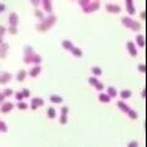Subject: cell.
<instances>
[{
	"instance_id": "obj_1",
	"label": "cell",
	"mask_w": 147,
	"mask_h": 147,
	"mask_svg": "<svg viewBox=\"0 0 147 147\" xmlns=\"http://www.w3.org/2000/svg\"><path fill=\"white\" fill-rule=\"evenodd\" d=\"M24 61L26 64H34V65H39L42 63V58H40L39 54H37L34 52V49L30 47V45H26L24 48Z\"/></svg>"
},
{
	"instance_id": "obj_2",
	"label": "cell",
	"mask_w": 147,
	"mask_h": 147,
	"mask_svg": "<svg viewBox=\"0 0 147 147\" xmlns=\"http://www.w3.org/2000/svg\"><path fill=\"white\" fill-rule=\"evenodd\" d=\"M55 22H57V16L53 15V13H50V15L44 17L43 20H40L38 24L36 25V30L39 31V32H45V31L52 28V27L55 25Z\"/></svg>"
},
{
	"instance_id": "obj_3",
	"label": "cell",
	"mask_w": 147,
	"mask_h": 147,
	"mask_svg": "<svg viewBox=\"0 0 147 147\" xmlns=\"http://www.w3.org/2000/svg\"><path fill=\"white\" fill-rule=\"evenodd\" d=\"M117 105H118V108L120 109L123 113H125L129 118H131V119H132V120H136L137 117H139L135 110L132 109V108L129 107V105H127L125 102H124L123 99H121V100H119V102H117Z\"/></svg>"
},
{
	"instance_id": "obj_4",
	"label": "cell",
	"mask_w": 147,
	"mask_h": 147,
	"mask_svg": "<svg viewBox=\"0 0 147 147\" xmlns=\"http://www.w3.org/2000/svg\"><path fill=\"white\" fill-rule=\"evenodd\" d=\"M121 24L126 27V28L129 30H131V31H134V32H137V31H140L141 30V25L139 24L137 21L135 20H132L131 17H129V16H124L121 17Z\"/></svg>"
},
{
	"instance_id": "obj_5",
	"label": "cell",
	"mask_w": 147,
	"mask_h": 147,
	"mask_svg": "<svg viewBox=\"0 0 147 147\" xmlns=\"http://www.w3.org/2000/svg\"><path fill=\"white\" fill-rule=\"evenodd\" d=\"M99 6H100L99 1H98V0H94V1H91L87 6L82 7V11H84L85 13H92V12L97 11L98 9H99Z\"/></svg>"
},
{
	"instance_id": "obj_6",
	"label": "cell",
	"mask_w": 147,
	"mask_h": 147,
	"mask_svg": "<svg viewBox=\"0 0 147 147\" xmlns=\"http://www.w3.org/2000/svg\"><path fill=\"white\" fill-rule=\"evenodd\" d=\"M88 84H90L91 86H93L97 91H103V88H104V85H103L102 82H100L96 76H91V77H90V79H88Z\"/></svg>"
},
{
	"instance_id": "obj_7",
	"label": "cell",
	"mask_w": 147,
	"mask_h": 147,
	"mask_svg": "<svg viewBox=\"0 0 147 147\" xmlns=\"http://www.w3.org/2000/svg\"><path fill=\"white\" fill-rule=\"evenodd\" d=\"M43 104H44V99L40 98V97H34V98L31 99V108L33 110H36L37 108H39V107H42Z\"/></svg>"
},
{
	"instance_id": "obj_8",
	"label": "cell",
	"mask_w": 147,
	"mask_h": 147,
	"mask_svg": "<svg viewBox=\"0 0 147 147\" xmlns=\"http://www.w3.org/2000/svg\"><path fill=\"white\" fill-rule=\"evenodd\" d=\"M60 124L61 125H65V124L67 123V113H69V108L66 107V105H64V107L61 108L60 110Z\"/></svg>"
},
{
	"instance_id": "obj_9",
	"label": "cell",
	"mask_w": 147,
	"mask_h": 147,
	"mask_svg": "<svg viewBox=\"0 0 147 147\" xmlns=\"http://www.w3.org/2000/svg\"><path fill=\"white\" fill-rule=\"evenodd\" d=\"M105 10L110 13H119L121 11V9L119 5H117V4H107V5H105Z\"/></svg>"
},
{
	"instance_id": "obj_10",
	"label": "cell",
	"mask_w": 147,
	"mask_h": 147,
	"mask_svg": "<svg viewBox=\"0 0 147 147\" xmlns=\"http://www.w3.org/2000/svg\"><path fill=\"white\" fill-rule=\"evenodd\" d=\"M12 109H13V104L11 102H4L1 104V107H0V112L4 114H7V113H10Z\"/></svg>"
},
{
	"instance_id": "obj_11",
	"label": "cell",
	"mask_w": 147,
	"mask_h": 147,
	"mask_svg": "<svg viewBox=\"0 0 147 147\" xmlns=\"http://www.w3.org/2000/svg\"><path fill=\"white\" fill-rule=\"evenodd\" d=\"M40 5L43 6V11L48 12V13H52L53 11V5H52V0H42Z\"/></svg>"
},
{
	"instance_id": "obj_12",
	"label": "cell",
	"mask_w": 147,
	"mask_h": 147,
	"mask_svg": "<svg viewBox=\"0 0 147 147\" xmlns=\"http://www.w3.org/2000/svg\"><path fill=\"white\" fill-rule=\"evenodd\" d=\"M9 25L13 26V27H17L18 25V15L16 12H11L9 15Z\"/></svg>"
},
{
	"instance_id": "obj_13",
	"label": "cell",
	"mask_w": 147,
	"mask_h": 147,
	"mask_svg": "<svg viewBox=\"0 0 147 147\" xmlns=\"http://www.w3.org/2000/svg\"><path fill=\"white\" fill-rule=\"evenodd\" d=\"M125 5H126V11L129 15H134L135 13V5H134V0H125Z\"/></svg>"
},
{
	"instance_id": "obj_14",
	"label": "cell",
	"mask_w": 147,
	"mask_h": 147,
	"mask_svg": "<svg viewBox=\"0 0 147 147\" xmlns=\"http://www.w3.org/2000/svg\"><path fill=\"white\" fill-rule=\"evenodd\" d=\"M126 48H127V52L129 54L131 55V57H136L137 55V49L135 47V44L131 42V40H129V42L126 43Z\"/></svg>"
},
{
	"instance_id": "obj_15",
	"label": "cell",
	"mask_w": 147,
	"mask_h": 147,
	"mask_svg": "<svg viewBox=\"0 0 147 147\" xmlns=\"http://www.w3.org/2000/svg\"><path fill=\"white\" fill-rule=\"evenodd\" d=\"M12 79V75L10 72H3L0 75V85H5Z\"/></svg>"
},
{
	"instance_id": "obj_16",
	"label": "cell",
	"mask_w": 147,
	"mask_h": 147,
	"mask_svg": "<svg viewBox=\"0 0 147 147\" xmlns=\"http://www.w3.org/2000/svg\"><path fill=\"white\" fill-rule=\"evenodd\" d=\"M40 71H42V67H40V65H34L33 67L30 70V72H28V75L31 76V77H37L40 74Z\"/></svg>"
},
{
	"instance_id": "obj_17",
	"label": "cell",
	"mask_w": 147,
	"mask_h": 147,
	"mask_svg": "<svg viewBox=\"0 0 147 147\" xmlns=\"http://www.w3.org/2000/svg\"><path fill=\"white\" fill-rule=\"evenodd\" d=\"M7 50H9V44L7 43H1L0 44V58H6L7 55Z\"/></svg>"
},
{
	"instance_id": "obj_18",
	"label": "cell",
	"mask_w": 147,
	"mask_h": 147,
	"mask_svg": "<svg viewBox=\"0 0 147 147\" xmlns=\"http://www.w3.org/2000/svg\"><path fill=\"white\" fill-rule=\"evenodd\" d=\"M136 44L139 45L140 48H144L146 45V40H145V37L142 34H137L136 36Z\"/></svg>"
},
{
	"instance_id": "obj_19",
	"label": "cell",
	"mask_w": 147,
	"mask_h": 147,
	"mask_svg": "<svg viewBox=\"0 0 147 147\" xmlns=\"http://www.w3.org/2000/svg\"><path fill=\"white\" fill-rule=\"evenodd\" d=\"M70 52H71V54L74 55V57H76V58H81L82 57V50L80 49V48H77V47H75V45H74V47L70 49Z\"/></svg>"
},
{
	"instance_id": "obj_20",
	"label": "cell",
	"mask_w": 147,
	"mask_h": 147,
	"mask_svg": "<svg viewBox=\"0 0 147 147\" xmlns=\"http://www.w3.org/2000/svg\"><path fill=\"white\" fill-rule=\"evenodd\" d=\"M61 47L65 49V50H69L70 52V49L74 47V44H72V42L71 40H69V39H64L63 42H61Z\"/></svg>"
},
{
	"instance_id": "obj_21",
	"label": "cell",
	"mask_w": 147,
	"mask_h": 147,
	"mask_svg": "<svg viewBox=\"0 0 147 147\" xmlns=\"http://www.w3.org/2000/svg\"><path fill=\"white\" fill-rule=\"evenodd\" d=\"M98 99H99V102H102V103H109L112 98L108 96V93H99Z\"/></svg>"
},
{
	"instance_id": "obj_22",
	"label": "cell",
	"mask_w": 147,
	"mask_h": 147,
	"mask_svg": "<svg viewBox=\"0 0 147 147\" xmlns=\"http://www.w3.org/2000/svg\"><path fill=\"white\" fill-rule=\"evenodd\" d=\"M49 99L52 103H57V104L63 103V97H60V96H58V94H52L49 97Z\"/></svg>"
},
{
	"instance_id": "obj_23",
	"label": "cell",
	"mask_w": 147,
	"mask_h": 147,
	"mask_svg": "<svg viewBox=\"0 0 147 147\" xmlns=\"http://www.w3.org/2000/svg\"><path fill=\"white\" fill-rule=\"evenodd\" d=\"M26 76H27V72H26L25 70H20V71L17 72V75H16V80L20 81V82H22V81H25Z\"/></svg>"
},
{
	"instance_id": "obj_24",
	"label": "cell",
	"mask_w": 147,
	"mask_h": 147,
	"mask_svg": "<svg viewBox=\"0 0 147 147\" xmlns=\"http://www.w3.org/2000/svg\"><path fill=\"white\" fill-rule=\"evenodd\" d=\"M107 93H108V96H109L110 98H115L117 96H118V92H117V90L114 88V87H112V86L108 87V88H107Z\"/></svg>"
},
{
	"instance_id": "obj_25",
	"label": "cell",
	"mask_w": 147,
	"mask_h": 147,
	"mask_svg": "<svg viewBox=\"0 0 147 147\" xmlns=\"http://www.w3.org/2000/svg\"><path fill=\"white\" fill-rule=\"evenodd\" d=\"M120 97H121L123 100L130 98V97H131V91H130V90H123V91L120 92Z\"/></svg>"
},
{
	"instance_id": "obj_26",
	"label": "cell",
	"mask_w": 147,
	"mask_h": 147,
	"mask_svg": "<svg viewBox=\"0 0 147 147\" xmlns=\"http://www.w3.org/2000/svg\"><path fill=\"white\" fill-rule=\"evenodd\" d=\"M91 71H92V74H93L94 76H100V75L103 74L102 69H100L99 66H92V67H91Z\"/></svg>"
},
{
	"instance_id": "obj_27",
	"label": "cell",
	"mask_w": 147,
	"mask_h": 147,
	"mask_svg": "<svg viewBox=\"0 0 147 147\" xmlns=\"http://www.w3.org/2000/svg\"><path fill=\"white\" fill-rule=\"evenodd\" d=\"M47 114H48V118H49V119H54L55 115H57V113H55V109H54L53 107H49V108L47 109Z\"/></svg>"
},
{
	"instance_id": "obj_28",
	"label": "cell",
	"mask_w": 147,
	"mask_h": 147,
	"mask_svg": "<svg viewBox=\"0 0 147 147\" xmlns=\"http://www.w3.org/2000/svg\"><path fill=\"white\" fill-rule=\"evenodd\" d=\"M17 108L20 110H26L27 108H28V105H27V103H25L24 100H20V102H17Z\"/></svg>"
},
{
	"instance_id": "obj_29",
	"label": "cell",
	"mask_w": 147,
	"mask_h": 147,
	"mask_svg": "<svg viewBox=\"0 0 147 147\" xmlns=\"http://www.w3.org/2000/svg\"><path fill=\"white\" fill-rule=\"evenodd\" d=\"M34 16L37 18H39V20H43V18H44V12L42 10H38V9H36V10H34Z\"/></svg>"
},
{
	"instance_id": "obj_30",
	"label": "cell",
	"mask_w": 147,
	"mask_h": 147,
	"mask_svg": "<svg viewBox=\"0 0 147 147\" xmlns=\"http://www.w3.org/2000/svg\"><path fill=\"white\" fill-rule=\"evenodd\" d=\"M0 132H7V125L0 120Z\"/></svg>"
},
{
	"instance_id": "obj_31",
	"label": "cell",
	"mask_w": 147,
	"mask_h": 147,
	"mask_svg": "<svg viewBox=\"0 0 147 147\" xmlns=\"http://www.w3.org/2000/svg\"><path fill=\"white\" fill-rule=\"evenodd\" d=\"M137 69H139V71H140V72H144V74L147 72V66L145 65V64H139Z\"/></svg>"
},
{
	"instance_id": "obj_32",
	"label": "cell",
	"mask_w": 147,
	"mask_h": 147,
	"mask_svg": "<svg viewBox=\"0 0 147 147\" xmlns=\"http://www.w3.org/2000/svg\"><path fill=\"white\" fill-rule=\"evenodd\" d=\"M90 3H91V0H79V5L81 6V9L85 7V6H87Z\"/></svg>"
},
{
	"instance_id": "obj_33",
	"label": "cell",
	"mask_w": 147,
	"mask_h": 147,
	"mask_svg": "<svg viewBox=\"0 0 147 147\" xmlns=\"http://www.w3.org/2000/svg\"><path fill=\"white\" fill-rule=\"evenodd\" d=\"M25 97H24V94H22V92H16L15 93V99L17 100V102H20V100H22Z\"/></svg>"
},
{
	"instance_id": "obj_34",
	"label": "cell",
	"mask_w": 147,
	"mask_h": 147,
	"mask_svg": "<svg viewBox=\"0 0 147 147\" xmlns=\"http://www.w3.org/2000/svg\"><path fill=\"white\" fill-rule=\"evenodd\" d=\"M3 93L5 94V97H11V96L13 94V91L11 88H6V90H4Z\"/></svg>"
},
{
	"instance_id": "obj_35",
	"label": "cell",
	"mask_w": 147,
	"mask_h": 147,
	"mask_svg": "<svg viewBox=\"0 0 147 147\" xmlns=\"http://www.w3.org/2000/svg\"><path fill=\"white\" fill-rule=\"evenodd\" d=\"M9 32H10V34H17V27H13V26H10L9 27Z\"/></svg>"
},
{
	"instance_id": "obj_36",
	"label": "cell",
	"mask_w": 147,
	"mask_h": 147,
	"mask_svg": "<svg viewBox=\"0 0 147 147\" xmlns=\"http://www.w3.org/2000/svg\"><path fill=\"white\" fill-rule=\"evenodd\" d=\"M21 92H22V94H24V97H25V98H28V97H30V94H31L28 88H24Z\"/></svg>"
},
{
	"instance_id": "obj_37",
	"label": "cell",
	"mask_w": 147,
	"mask_h": 147,
	"mask_svg": "<svg viewBox=\"0 0 147 147\" xmlns=\"http://www.w3.org/2000/svg\"><path fill=\"white\" fill-rule=\"evenodd\" d=\"M40 3H42V0H31V4H32V5H33L34 7L39 6V5H40Z\"/></svg>"
},
{
	"instance_id": "obj_38",
	"label": "cell",
	"mask_w": 147,
	"mask_h": 147,
	"mask_svg": "<svg viewBox=\"0 0 147 147\" xmlns=\"http://www.w3.org/2000/svg\"><path fill=\"white\" fill-rule=\"evenodd\" d=\"M127 147H139V142L137 141H131V142H129Z\"/></svg>"
},
{
	"instance_id": "obj_39",
	"label": "cell",
	"mask_w": 147,
	"mask_h": 147,
	"mask_svg": "<svg viewBox=\"0 0 147 147\" xmlns=\"http://www.w3.org/2000/svg\"><path fill=\"white\" fill-rule=\"evenodd\" d=\"M6 32V28L4 26H0V37H4V34H5Z\"/></svg>"
},
{
	"instance_id": "obj_40",
	"label": "cell",
	"mask_w": 147,
	"mask_h": 147,
	"mask_svg": "<svg viewBox=\"0 0 147 147\" xmlns=\"http://www.w3.org/2000/svg\"><path fill=\"white\" fill-rule=\"evenodd\" d=\"M4 102H5V94H4V93H0V103H4Z\"/></svg>"
},
{
	"instance_id": "obj_41",
	"label": "cell",
	"mask_w": 147,
	"mask_h": 147,
	"mask_svg": "<svg viewBox=\"0 0 147 147\" xmlns=\"http://www.w3.org/2000/svg\"><path fill=\"white\" fill-rule=\"evenodd\" d=\"M140 17L142 18V20H146V18H147V12H146V11H144V12H141V15H140Z\"/></svg>"
},
{
	"instance_id": "obj_42",
	"label": "cell",
	"mask_w": 147,
	"mask_h": 147,
	"mask_svg": "<svg viewBox=\"0 0 147 147\" xmlns=\"http://www.w3.org/2000/svg\"><path fill=\"white\" fill-rule=\"evenodd\" d=\"M5 5H4V4H0V12H3V11H5Z\"/></svg>"
},
{
	"instance_id": "obj_43",
	"label": "cell",
	"mask_w": 147,
	"mask_h": 147,
	"mask_svg": "<svg viewBox=\"0 0 147 147\" xmlns=\"http://www.w3.org/2000/svg\"><path fill=\"white\" fill-rule=\"evenodd\" d=\"M146 93H147V90L142 91V92H141V96H142V97H146Z\"/></svg>"
},
{
	"instance_id": "obj_44",
	"label": "cell",
	"mask_w": 147,
	"mask_h": 147,
	"mask_svg": "<svg viewBox=\"0 0 147 147\" xmlns=\"http://www.w3.org/2000/svg\"><path fill=\"white\" fill-rule=\"evenodd\" d=\"M3 38H4V37H0V44L3 43Z\"/></svg>"
},
{
	"instance_id": "obj_45",
	"label": "cell",
	"mask_w": 147,
	"mask_h": 147,
	"mask_svg": "<svg viewBox=\"0 0 147 147\" xmlns=\"http://www.w3.org/2000/svg\"><path fill=\"white\" fill-rule=\"evenodd\" d=\"M145 98H146V100H147V93H146V97H145Z\"/></svg>"
}]
</instances>
